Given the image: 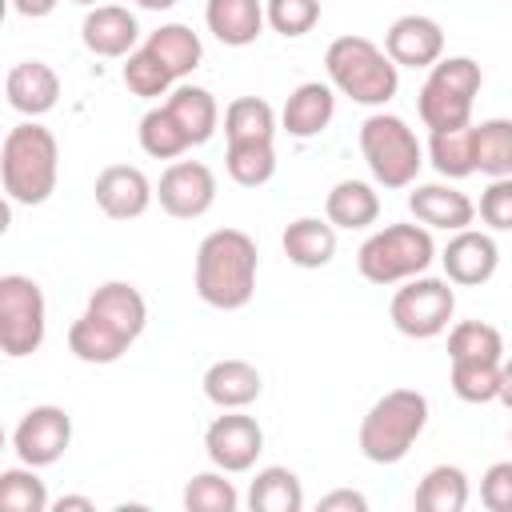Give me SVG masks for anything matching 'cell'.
<instances>
[{
    "mask_svg": "<svg viewBox=\"0 0 512 512\" xmlns=\"http://www.w3.org/2000/svg\"><path fill=\"white\" fill-rule=\"evenodd\" d=\"M184 508L188 512H236L240 508V492L236 484L228 480V472H196L188 484H184Z\"/></svg>",
    "mask_w": 512,
    "mask_h": 512,
    "instance_id": "cell-39",
    "label": "cell"
},
{
    "mask_svg": "<svg viewBox=\"0 0 512 512\" xmlns=\"http://www.w3.org/2000/svg\"><path fill=\"white\" fill-rule=\"evenodd\" d=\"M204 396L224 412V408H248L252 400H260L264 392V376L256 364L240 360V356H228V360H216L208 364L204 372Z\"/></svg>",
    "mask_w": 512,
    "mask_h": 512,
    "instance_id": "cell-20",
    "label": "cell"
},
{
    "mask_svg": "<svg viewBox=\"0 0 512 512\" xmlns=\"http://www.w3.org/2000/svg\"><path fill=\"white\" fill-rule=\"evenodd\" d=\"M448 360H504L500 328L484 320H460L448 332Z\"/></svg>",
    "mask_w": 512,
    "mask_h": 512,
    "instance_id": "cell-38",
    "label": "cell"
},
{
    "mask_svg": "<svg viewBox=\"0 0 512 512\" xmlns=\"http://www.w3.org/2000/svg\"><path fill=\"white\" fill-rule=\"evenodd\" d=\"M204 452H208L212 468H220L228 476L248 472L256 464V456L264 452V428L244 408H224V416H216L204 428Z\"/></svg>",
    "mask_w": 512,
    "mask_h": 512,
    "instance_id": "cell-10",
    "label": "cell"
},
{
    "mask_svg": "<svg viewBox=\"0 0 512 512\" xmlns=\"http://www.w3.org/2000/svg\"><path fill=\"white\" fill-rule=\"evenodd\" d=\"M120 80H124V88L132 92V96H140V100H156V96H168L172 92V84H176V76L140 44L136 52H128L124 56V68H120Z\"/></svg>",
    "mask_w": 512,
    "mask_h": 512,
    "instance_id": "cell-35",
    "label": "cell"
},
{
    "mask_svg": "<svg viewBox=\"0 0 512 512\" xmlns=\"http://www.w3.org/2000/svg\"><path fill=\"white\" fill-rule=\"evenodd\" d=\"M324 216L336 228H348V232L372 228L380 220V192L368 180H340L324 196Z\"/></svg>",
    "mask_w": 512,
    "mask_h": 512,
    "instance_id": "cell-25",
    "label": "cell"
},
{
    "mask_svg": "<svg viewBox=\"0 0 512 512\" xmlns=\"http://www.w3.org/2000/svg\"><path fill=\"white\" fill-rule=\"evenodd\" d=\"M432 260H436V240H432V228H424L420 220L416 224H388V228L372 232L356 252L360 276L368 284H380V288L424 276L432 268Z\"/></svg>",
    "mask_w": 512,
    "mask_h": 512,
    "instance_id": "cell-5",
    "label": "cell"
},
{
    "mask_svg": "<svg viewBox=\"0 0 512 512\" xmlns=\"http://www.w3.org/2000/svg\"><path fill=\"white\" fill-rule=\"evenodd\" d=\"M224 168L240 188H260L276 176V148L272 140H244V144H228L224 152Z\"/></svg>",
    "mask_w": 512,
    "mask_h": 512,
    "instance_id": "cell-34",
    "label": "cell"
},
{
    "mask_svg": "<svg viewBox=\"0 0 512 512\" xmlns=\"http://www.w3.org/2000/svg\"><path fill=\"white\" fill-rule=\"evenodd\" d=\"M244 500H248L252 512H300L304 508V488H300V476L292 468L268 464L252 476Z\"/></svg>",
    "mask_w": 512,
    "mask_h": 512,
    "instance_id": "cell-27",
    "label": "cell"
},
{
    "mask_svg": "<svg viewBox=\"0 0 512 512\" xmlns=\"http://www.w3.org/2000/svg\"><path fill=\"white\" fill-rule=\"evenodd\" d=\"M88 312L104 316V320H108L112 328H120L132 344H136L140 332L148 328V304H144L140 288L128 284V280H104V284L88 296Z\"/></svg>",
    "mask_w": 512,
    "mask_h": 512,
    "instance_id": "cell-22",
    "label": "cell"
},
{
    "mask_svg": "<svg viewBox=\"0 0 512 512\" xmlns=\"http://www.w3.org/2000/svg\"><path fill=\"white\" fill-rule=\"evenodd\" d=\"M424 428H428V396L416 388H392L360 420V456L372 464H400Z\"/></svg>",
    "mask_w": 512,
    "mask_h": 512,
    "instance_id": "cell-4",
    "label": "cell"
},
{
    "mask_svg": "<svg viewBox=\"0 0 512 512\" xmlns=\"http://www.w3.org/2000/svg\"><path fill=\"white\" fill-rule=\"evenodd\" d=\"M508 412H512V356L508 360H500V396H496Z\"/></svg>",
    "mask_w": 512,
    "mask_h": 512,
    "instance_id": "cell-46",
    "label": "cell"
},
{
    "mask_svg": "<svg viewBox=\"0 0 512 512\" xmlns=\"http://www.w3.org/2000/svg\"><path fill=\"white\" fill-rule=\"evenodd\" d=\"M428 160L444 180H464L476 172V156H472V124L468 128H448V132H432L428 136Z\"/></svg>",
    "mask_w": 512,
    "mask_h": 512,
    "instance_id": "cell-33",
    "label": "cell"
},
{
    "mask_svg": "<svg viewBox=\"0 0 512 512\" xmlns=\"http://www.w3.org/2000/svg\"><path fill=\"white\" fill-rule=\"evenodd\" d=\"M0 176H4V192L12 204H24V208L44 204L56 192V176H60L56 136L36 120L8 128L4 148H0Z\"/></svg>",
    "mask_w": 512,
    "mask_h": 512,
    "instance_id": "cell-2",
    "label": "cell"
},
{
    "mask_svg": "<svg viewBox=\"0 0 512 512\" xmlns=\"http://www.w3.org/2000/svg\"><path fill=\"white\" fill-rule=\"evenodd\" d=\"M68 348H72V356L84 360V364H116V360L132 348V340H128L120 328H112L104 316H96V312L84 308V312L72 320V328H68Z\"/></svg>",
    "mask_w": 512,
    "mask_h": 512,
    "instance_id": "cell-23",
    "label": "cell"
},
{
    "mask_svg": "<svg viewBox=\"0 0 512 512\" xmlns=\"http://www.w3.org/2000/svg\"><path fill=\"white\" fill-rule=\"evenodd\" d=\"M144 48H148L176 80H184L188 72H196L200 60H204V44H200V36H196L188 24H160V28L144 40Z\"/></svg>",
    "mask_w": 512,
    "mask_h": 512,
    "instance_id": "cell-28",
    "label": "cell"
},
{
    "mask_svg": "<svg viewBox=\"0 0 512 512\" xmlns=\"http://www.w3.org/2000/svg\"><path fill=\"white\" fill-rule=\"evenodd\" d=\"M72 4H84V8H96V4H108V0H72Z\"/></svg>",
    "mask_w": 512,
    "mask_h": 512,
    "instance_id": "cell-48",
    "label": "cell"
},
{
    "mask_svg": "<svg viewBox=\"0 0 512 512\" xmlns=\"http://www.w3.org/2000/svg\"><path fill=\"white\" fill-rule=\"evenodd\" d=\"M52 512H96V504L88 496H60L52 500Z\"/></svg>",
    "mask_w": 512,
    "mask_h": 512,
    "instance_id": "cell-45",
    "label": "cell"
},
{
    "mask_svg": "<svg viewBox=\"0 0 512 512\" xmlns=\"http://www.w3.org/2000/svg\"><path fill=\"white\" fill-rule=\"evenodd\" d=\"M384 52L396 68H432L444 56V28L420 12L396 16L384 32Z\"/></svg>",
    "mask_w": 512,
    "mask_h": 512,
    "instance_id": "cell-14",
    "label": "cell"
},
{
    "mask_svg": "<svg viewBox=\"0 0 512 512\" xmlns=\"http://www.w3.org/2000/svg\"><path fill=\"white\" fill-rule=\"evenodd\" d=\"M140 8H148V12H168V8H176V0H136Z\"/></svg>",
    "mask_w": 512,
    "mask_h": 512,
    "instance_id": "cell-47",
    "label": "cell"
},
{
    "mask_svg": "<svg viewBox=\"0 0 512 512\" xmlns=\"http://www.w3.org/2000/svg\"><path fill=\"white\" fill-rule=\"evenodd\" d=\"M360 156L380 188H412L424 168V148L404 116L372 112L360 124Z\"/></svg>",
    "mask_w": 512,
    "mask_h": 512,
    "instance_id": "cell-7",
    "label": "cell"
},
{
    "mask_svg": "<svg viewBox=\"0 0 512 512\" xmlns=\"http://www.w3.org/2000/svg\"><path fill=\"white\" fill-rule=\"evenodd\" d=\"M164 104H168V112L180 120V128L188 132L192 148L212 140V132H216V124H220V104H216V96H212L208 88H200V84H176Z\"/></svg>",
    "mask_w": 512,
    "mask_h": 512,
    "instance_id": "cell-26",
    "label": "cell"
},
{
    "mask_svg": "<svg viewBox=\"0 0 512 512\" xmlns=\"http://www.w3.org/2000/svg\"><path fill=\"white\" fill-rule=\"evenodd\" d=\"M92 196H96V204H100V212L108 220H136L156 200V188L136 164H108L96 176Z\"/></svg>",
    "mask_w": 512,
    "mask_h": 512,
    "instance_id": "cell-15",
    "label": "cell"
},
{
    "mask_svg": "<svg viewBox=\"0 0 512 512\" xmlns=\"http://www.w3.org/2000/svg\"><path fill=\"white\" fill-rule=\"evenodd\" d=\"M412 504L420 512H464L468 508V476L456 464H436L420 476Z\"/></svg>",
    "mask_w": 512,
    "mask_h": 512,
    "instance_id": "cell-29",
    "label": "cell"
},
{
    "mask_svg": "<svg viewBox=\"0 0 512 512\" xmlns=\"http://www.w3.org/2000/svg\"><path fill=\"white\" fill-rule=\"evenodd\" d=\"M0 508H4V512H48V508H52L48 488H44V480L36 476L32 464L4 468V472H0Z\"/></svg>",
    "mask_w": 512,
    "mask_h": 512,
    "instance_id": "cell-37",
    "label": "cell"
},
{
    "mask_svg": "<svg viewBox=\"0 0 512 512\" xmlns=\"http://www.w3.org/2000/svg\"><path fill=\"white\" fill-rule=\"evenodd\" d=\"M4 96H8V104L20 116L36 120V116H44V112L56 108V100H60V76L44 60H20V64L8 68Z\"/></svg>",
    "mask_w": 512,
    "mask_h": 512,
    "instance_id": "cell-17",
    "label": "cell"
},
{
    "mask_svg": "<svg viewBox=\"0 0 512 512\" xmlns=\"http://www.w3.org/2000/svg\"><path fill=\"white\" fill-rule=\"evenodd\" d=\"M224 136H228V144L276 140V112H272V104L260 100V96H236L224 108Z\"/></svg>",
    "mask_w": 512,
    "mask_h": 512,
    "instance_id": "cell-32",
    "label": "cell"
},
{
    "mask_svg": "<svg viewBox=\"0 0 512 512\" xmlns=\"http://www.w3.org/2000/svg\"><path fill=\"white\" fill-rule=\"evenodd\" d=\"M56 4H60V0H12V8H16L20 16H28V20L52 16V12H56Z\"/></svg>",
    "mask_w": 512,
    "mask_h": 512,
    "instance_id": "cell-44",
    "label": "cell"
},
{
    "mask_svg": "<svg viewBox=\"0 0 512 512\" xmlns=\"http://www.w3.org/2000/svg\"><path fill=\"white\" fill-rule=\"evenodd\" d=\"M472 156H476V172H484L488 180L512 176V120L492 116L472 124Z\"/></svg>",
    "mask_w": 512,
    "mask_h": 512,
    "instance_id": "cell-30",
    "label": "cell"
},
{
    "mask_svg": "<svg viewBox=\"0 0 512 512\" xmlns=\"http://www.w3.org/2000/svg\"><path fill=\"white\" fill-rule=\"evenodd\" d=\"M68 444H72V416L60 404H36L12 428V452L20 456V464L32 468L56 464L68 452Z\"/></svg>",
    "mask_w": 512,
    "mask_h": 512,
    "instance_id": "cell-11",
    "label": "cell"
},
{
    "mask_svg": "<svg viewBox=\"0 0 512 512\" xmlns=\"http://www.w3.org/2000/svg\"><path fill=\"white\" fill-rule=\"evenodd\" d=\"M440 264H444V276L456 284V288H480L496 276L500 268V248L488 232H476V228H460L452 232V240L444 244L440 252Z\"/></svg>",
    "mask_w": 512,
    "mask_h": 512,
    "instance_id": "cell-13",
    "label": "cell"
},
{
    "mask_svg": "<svg viewBox=\"0 0 512 512\" xmlns=\"http://www.w3.org/2000/svg\"><path fill=\"white\" fill-rule=\"evenodd\" d=\"M408 212L424 228H440V232H460V228H472L476 220V204L468 200V192L452 184H416L408 192Z\"/></svg>",
    "mask_w": 512,
    "mask_h": 512,
    "instance_id": "cell-19",
    "label": "cell"
},
{
    "mask_svg": "<svg viewBox=\"0 0 512 512\" xmlns=\"http://www.w3.org/2000/svg\"><path fill=\"white\" fill-rule=\"evenodd\" d=\"M48 332V304L32 276L8 272L0 276V348L4 356L20 360L40 352Z\"/></svg>",
    "mask_w": 512,
    "mask_h": 512,
    "instance_id": "cell-8",
    "label": "cell"
},
{
    "mask_svg": "<svg viewBox=\"0 0 512 512\" xmlns=\"http://www.w3.org/2000/svg\"><path fill=\"white\" fill-rule=\"evenodd\" d=\"M480 84H484V72L472 56H440L416 92V112H420L424 128L428 132L468 128Z\"/></svg>",
    "mask_w": 512,
    "mask_h": 512,
    "instance_id": "cell-6",
    "label": "cell"
},
{
    "mask_svg": "<svg viewBox=\"0 0 512 512\" xmlns=\"http://www.w3.org/2000/svg\"><path fill=\"white\" fill-rule=\"evenodd\" d=\"M264 16L272 32H280L284 40H296L320 24V0H268Z\"/></svg>",
    "mask_w": 512,
    "mask_h": 512,
    "instance_id": "cell-40",
    "label": "cell"
},
{
    "mask_svg": "<svg viewBox=\"0 0 512 512\" xmlns=\"http://www.w3.org/2000/svg\"><path fill=\"white\" fill-rule=\"evenodd\" d=\"M388 316H392L400 336L432 340L456 316V284L448 276L444 280L440 276H412L396 288V296L388 304Z\"/></svg>",
    "mask_w": 512,
    "mask_h": 512,
    "instance_id": "cell-9",
    "label": "cell"
},
{
    "mask_svg": "<svg viewBox=\"0 0 512 512\" xmlns=\"http://www.w3.org/2000/svg\"><path fill=\"white\" fill-rule=\"evenodd\" d=\"M280 248L296 268H324L336 256V224L328 216H300L284 228Z\"/></svg>",
    "mask_w": 512,
    "mask_h": 512,
    "instance_id": "cell-24",
    "label": "cell"
},
{
    "mask_svg": "<svg viewBox=\"0 0 512 512\" xmlns=\"http://www.w3.org/2000/svg\"><path fill=\"white\" fill-rule=\"evenodd\" d=\"M140 148L152 156V160H180L188 148H192V140H188V132L180 128V120L168 112V104H156V108H148L144 116H140Z\"/></svg>",
    "mask_w": 512,
    "mask_h": 512,
    "instance_id": "cell-31",
    "label": "cell"
},
{
    "mask_svg": "<svg viewBox=\"0 0 512 512\" xmlns=\"http://www.w3.org/2000/svg\"><path fill=\"white\" fill-rule=\"evenodd\" d=\"M260 252L240 228H216L196 248V296L208 308L236 312L256 296Z\"/></svg>",
    "mask_w": 512,
    "mask_h": 512,
    "instance_id": "cell-1",
    "label": "cell"
},
{
    "mask_svg": "<svg viewBox=\"0 0 512 512\" xmlns=\"http://www.w3.org/2000/svg\"><path fill=\"white\" fill-rule=\"evenodd\" d=\"M364 508H368L364 492H352V488H336L320 496V512H364Z\"/></svg>",
    "mask_w": 512,
    "mask_h": 512,
    "instance_id": "cell-43",
    "label": "cell"
},
{
    "mask_svg": "<svg viewBox=\"0 0 512 512\" xmlns=\"http://www.w3.org/2000/svg\"><path fill=\"white\" fill-rule=\"evenodd\" d=\"M80 40L92 56L124 60L128 52H136L140 24L124 4H96V8H88L84 24H80Z\"/></svg>",
    "mask_w": 512,
    "mask_h": 512,
    "instance_id": "cell-16",
    "label": "cell"
},
{
    "mask_svg": "<svg viewBox=\"0 0 512 512\" xmlns=\"http://www.w3.org/2000/svg\"><path fill=\"white\" fill-rule=\"evenodd\" d=\"M480 220L496 232H512V176L488 180V188L480 192Z\"/></svg>",
    "mask_w": 512,
    "mask_h": 512,
    "instance_id": "cell-41",
    "label": "cell"
},
{
    "mask_svg": "<svg viewBox=\"0 0 512 512\" xmlns=\"http://www.w3.org/2000/svg\"><path fill=\"white\" fill-rule=\"evenodd\" d=\"M156 200L172 220H200L216 204V172L200 160H172L160 172Z\"/></svg>",
    "mask_w": 512,
    "mask_h": 512,
    "instance_id": "cell-12",
    "label": "cell"
},
{
    "mask_svg": "<svg viewBox=\"0 0 512 512\" xmlns=\"http://www.w3.org/2000/svg\"><path fill=\"white\" fill-rule=\"evenodd\" d=\"M480 504L488 512H512V460H496L480 476Z\"/></svg>",
    "mask_w": 512,
    "mask_h": 512,
    "instance_id": "cell-42",
    "label": "cell"
},
{
    "mask_svg": "<svg viewBox=\"0 0 512 512\" xmlns=\"http://www.w3.org/2000/svg\"><path fill=\"white\" fill-rule=\"evenodd\" d=\"M324 72L340 96L364 108H384L400 88V68L368 36H336L324 52Z\"/></svg>",
    "mask_w": 512,
    "mask_h": 512,
    "instance_id": "cell-3",
    "label": "cell"
},
{
    "mask_svg": "<svg viewBox=\"0 0 512 512\" xmlns=\"http://www.w3.org/2000/svg\"><path fill=\"white\" fill-rule=\"evenodd\" d=\"M332 116H336V88L320 80H304L288 92L280 108V128L296 140H312L332 124Z\"/></svg>",
    "mask_w": 512,
    "mask_h": 512,
    "instance_id": "cell-18",
    "label": "cell"
},
{
    "mask_svg": "<svg viewBox=\"0 0 512 512\" xmlns=\"http://www.w3.org/2000/svg\"><path fill=\"white\" fill-rule=\"evenodd\" d=\"M448 384L464 404H488L500 396V360H452Z\"/></svg>",
    "mask_w": 512,
    "mask_h": 512,
    "instance_id": "cell-36",
    "label": "cell"
},
{
    "mask_svg": "<svg viewBox=\"0 0 512 512\" xmlns=\"http://www.w3.org/2000/svg\"><path fill=\"white\" fill-rule=\"evenodd\" d=\"M204 24H208V32L220 44L248 48L264 32L268 16H264V4L260 0H208L204 4Z\"/></svg>",
    "mask_w": 512,
    "mask_h": 512,
    "instance_id": "cell-21",
    "label": "cell"
}]
</instances>
